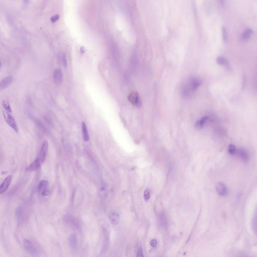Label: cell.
Returning <instances> with one entry per match:
<instances>
[{
	"instance_id": "cell-19",
	"label": "cell",
	"mask_w": 257,
	"mask_h": 257,
	"mask_svg": "<svg viewBox=\"0 0 257 257\" xmlns=\"http://www.w3.org/2000/svg\"><path fill=\"white\" fill-rule=\"evenodd\" d=\"M2 106L3 108L5 110L6 112H12V110L10 106V104L9 103V102L7 100H4L2 102Z\"/></svg>"
},
{
	"instance_id": "cell-25",
	"label": "cell",
	"mask_w": 257,
	"mask_h": 257,
	"mask_svg": "<svg viewBox=\"0 0 257 257\" xmlns=\"http://www.w3.org/2000/svg\"><path fill=\"white\" fill-rule=\"evenodd\" d=\"M61 60H62V63L63 64V65L65 67L67 66V60H66V57L65 54H62V56H61Z\"/></svg>"
},
{
	"instance_id": "cell-9",
	"label": "cell",
	"mask_w": 257,
	"mask_h": 257,
	"mask_svg": "<svg viewBox=\"0 0 257 257\" xmlns=\"http://www.w3.org/2000/svg\"><path fill=\"white\" fill-rule=\"evenodd\" d=\"M13 78L12 76H8L0 81V91L5 89L12 83Z\"/></svg>"
},
{
	"instance_id": "cell-14",
	"label": "cell",
	"mask_w": 257,
	"mask_h": 257,
	"mask_svg": "<svg viewBox=\"0 0 257 257\" xmlns=\"http://www.w3.org/2000/svg\"><path fill=\"white\" fill-rule=\"evenodd\" d=\"M109 219L112 224H117L119 220V216L116 211H112L109 214Z\"/></svg>"
},
{
	"instance_id": "cell-20",
	"label": "cell",
	"mask_w": 257,
	"mask_h": 257,
	"mask_svg": "<svg viewBox=\"0 0 257 257\" xmlns=\"http://www.w3.org/2000/svg\"><path fill=\"white\" fill-rule=\"evenodd\" d=\"M228 152L230 154H235L237 152V149H236V147L234 144H230L228 146Z\"/></svg>"
},
{
	"instance_id": "cell-10",
	"label": "cell",
	"mask_w": 257,
	"mask_h": 257,
	"mask_svg": "<svg viewBox=\"0 0 257 257\" xmlns=\"http://www.w3.org/2000/svg\"><path fill=\"white\" fill-rule=\"evenodd\" d=\"M41 163L40 161L39 160L38 158H37L35 160L33 161V163L27 168L26 171L28 172H32V171L38 170L40 168Z\"/></svg>"
},
{
	"instance_id": "cell-17",
	"label": "cell",
	"mask_w": 257,
	"mask_h": 257,
	"mask_svg": "<svg viewBox=\"0 0 257 257\" xmlns=\"http://www.w3.org/2000/svg\"><path fill=\"white\" fill-rule=\"evenodd\" d=\"M238 153L241 158H242L243 160L247 161L249 160V155L245 149L243 148H240L238 150Z\"/></svg>"
},
{
	"instance_id": "cell-3",
	"label": "cell",
	"mask_w": 257,
	"mask_h": 257,
	"mask_svg": "<svg viewBox=\"0 0 257 257\" xmlns=\"http://www.w3.org/2000/svg\"><path fill=\"white\" fill-rule=\"evenodd\" d=\"M128 100L132 104L137 107H141L142 106L141 101L139 95L137 92H132L128 96Z\"/></svg>"
},
{
	"instance_id": "cell-21",
	"label": "cell",
	"mask_w": 257,
	"mask_h": 257,
	"mask_svg": "<svg viewBox=\"0 0 257 257\" xmlns=\"http://www.w3.org/2000/svg\"><path fill=\"white\" fill-rule=\"evenodd\" d=\"M70 244L71 245V246H72V247H74L75 248V247L76 246V236H72L70 238Z\"/></svg>"
},
{
	"instance_id": "cell-12",
	"label": "cell",
	"mask_w": 257,
	"mask_h": 257,
	"mask_svg": "<svg viewBox=\"0 0 257 257\" xmlns=\"http://www.w3.org/2000/svg\"><path fill=\"white\" fill-rule=\"evenodd\" d=\"M81 130H82V134L83 136V139L85 141H89V134L88 132L87 126L85 122H82Z\"/></svg>"
},
{
	"instance_id": "cell-29",
	"label": "cell",
	"mask_w": 257,
	"mask_h": 257,
	"mask_svg": "<svg viewBox=\"0 0 257 257\" xmlns=\"http://www.w3.org/2000/svg\"><path fill=\"white\" fill-rule=\"evenodd\" d=\"M220 3L222 4V5H224V0H220Z\"/></svg>"
},
{
	"instance_id": "cell-27",
	"label": "cell",
	"mask_w": 257,
	"mask_h": 257,
	"mask_svg": "<svg viewBox=\"0 0 257 257\" xmlns=\"http://www.w3.org/2000/svg\"><path fill=\"white\" fill-rule=\"evenodd\" d=\"M137 256L138 257H143L144 256V255H143V250H142V247H140L139 250H138Z\"/></svg>"
},
{
	"instance_id": "cell-4",
	"label": "cell",
	"mask_w": 257,
	"mask_h": 257,
	"mask_svg": "<svg viewBox=\"0 0 257 257\" xmlns=\"http://www.w3.org/2000/svg\"><path fill=\"white\" fill-rule=\"evenodd\" d=\"M48 143L47 141H45L43 143L41 148L39 155L38 157L41 163L44 162L46 160L47 154L48 152Z\"/></svg>"
},
{
	"instance_id": "cell-8",
	"label": "cell",
	"mask_w": 257,
	"mask_h": 257,
	"mask_svg": "<svg viewBox=\"0 0 257 257\" xmlns=\"http://www.w3.org/2000/svg\"><path fill=\"white\" fill-rule=\"evenodd\" d=\"M12 179L11 175H9L5 179L4 181L3 182V183L0 185V194L4 193V192H6L8 189L11 184Z\"/></svg>"
},
{
	"instance_id": "cell-6",
	"label": "cell",
	"mask_w": 257,
	"mask_h": 257,
	"mask_svg": "<svg viewBox=\"0 0 257 257\" xmlns=\"http://www.w3.org/2000/svg\"><path fill=\"white\" fill-rule=\"evenodd\" d=\"M24 245L27 251L30 253V254H31L32 255H36L37 251H36V248L30 241L27 240V239L24 240Z\"/></svg>"
},
{
	"instance_id": "cell-22",
	"label": "cell",
	"mask_w": 257,
	"mask_h": 257,
	"mask_svg": "<svg viewBox=\"0 0 257 257\" xmlns=\"http://www.w3.org/2000/svg\"><path fill=\"white\" fill-rule=\"evenodd\" d=\"M222 37L224 41L228 40V32L226 28L224 27H223L222 28Z\"/></svg>"
},
{
	"instance_id": "cell-13",
	"label": "cell",
	"mask_w": 257,
	"mask_h": 257,
	"mask_svg": "<svg viewBox=\"0 0 257 257\" xmlns=\"http://www.w3.org/2000/svg\"><path fill=\"white\" fill-rule=\"evenodd\" d=\"M209 118L208 116H204L200 120H198L195 124V128H197L198 129H201L202 128H203Z\"/></svg>"
},
{
	"instance_id": "cell-15",
	"label": "cell",
	"mask_w": 257,
	"mask_h": 257,
	"mask_svg": "<svg viewBox=\"0 0 257 257\" xmlns=\"http://www.w3.org/2000/svg\"><path fill=\"white\" fill-rule=\"evenodd\" d=\"M217 62L218 64L220 65H222L228 68V70L230 69V66L229 63V62L227 59L222 57H219L217 59Z\"/></svg>"
},
{
	"instance_id": "cell-28",
	"label": "cell",
	"mask_w": 257,
	"mask_h": 257,
	"mask_svg": "<svg viewBox=\"0 0 257 257\" xmlns=\"http://www.w3.org/2000/svg\"><path fill=\"white\" fill-rule=\"evenodd\" d=\"M80 52H81V54H83L85 52V48L83 47H81V48H80Z\"/></svg>"
},
{
	"instance_id": "cell-30",
	"label": "cell",
	"mask_w": 257,
	"mask_h": 257,
	"mask_svg": "<svg viewBox=\"0 0 257 257\" xmlns=\"http://www.w3.org/2000/svg\"><path fill=\"white\" fill-rule=\"evenodd\" d=\"M1 65V63L0 62V66Z\"/></svg>"
},
{
	"instance_id": "cell-1",
	"label": "cell",
	"mask_w": 257,
	"mask_h": 257,
	"mask_svg": "<svg viewBox=\"0 0 257 257\" xmlns=\"http://www.w3.org/2000/svg\"><path fill=\"white\" fill-rule=\"evenodd\" d=\"M3 114L4 119L6 121V122H7V123L8 124V125L10 126L11 128H12L15 131V132L17 133L18 132V128L17 125L16 124L13 117L9 112H6V111H4V110L3 112Z\"/></svg>"
},
{
	"instance_id": "cell-24",
	"label": "cell",
	"mask_w": 257,
	"mask_h": 257,
	"mask_svg": "<svg viewBox=\"0 0 257 257\" xmlns=\"http://www.w3.org/2000/svg\"><path fill=\"white\" fill-rule=\"evenodd\" d=\"M60 18L59 15L58 14H56L55 15L53 16L51 18V21L52 23H55Z\"/></svg>"
},
{
	"instance_id": "cell-23",
	"label": "cell",
	"mask_w": 257,
	"mask_h": 257,
	"mask_svg": "<svg viewBox=\"0 0 257 257\" xmlns=\"http://www.w3.org/2000/svg\"><path fill=\"white\" fill-rule=\"evenodd\" d=\"M150 192L149 190L147 189L145 190L144 192V199H145V200L147 201L150 198Z\"/></svg>"
},
{
	"instance_id": "cell-5",
	"label": "cell",
	"mask_w": 257,
	"mask_h": 257,
	"mask_svg": "<svg viewBox=\"0 0 257 257\" xmlns=\"http://www.w3.org/2000/svg\"><path fill=\"white\" fill-rule=\"evenodd\" d=\"M49 182L47 180H42L38 187V190L39 193H41L43 196L48 195Z\"/></svg>"
},
{
	"instance_id": "cell-11",
	"label": "cell",
	"mask_w": 257,
	"mask_h": 257,
	"mask_svg": "<svg viewBox=\"0 0 257 257\" xmlns=\"http://www.w3.org/2000/svg\"><path fill=\"white\" fill-rule=\"evenodd\" d=\"M63 78L62 72L59 69H56L54 70L53 73V79L57 85H59L61 83Z\"/></svg>"
},
{
	"instance_id": "cell-26",
	"label": "cell",
	"mask_w": 257,
	"mask_h": 257,
	"mask_svg": "<svg viewBox=\"0 0 257 257\" xmlns=\"http://www.w3.org/2000/svg\"><path fill=\"white\" fill-rule=\"evenodd\" d=\"M157 245V242L156 240H155V239L152 240L150 242V245L152 247H156Z\"/></svg>"
},
{
	"instance_id": "cell-16",
	"label": "cell",
	"mask_w": 257,
	"mask_h": 257,
	"mask_svg": "<svg viewBox=\"0 0 257 257\" xmlns=\"http://www.w3.org/2000/svg\"><path fill=\"white\" fill-rule=\"evenodd\" d=\"M16 215L17 219L18 222L21 223L23 219V211L22 207H18L16 211Z\"/></svg>"
},
{
	"instance_id": "cell-18",
	"label": "cell",
	"mask_w": 257,
	"mask_h": 257,
	"mask_svg": "<svg viewBox=\"0 0 257 257\" xmlns=\"http://www.w3.org/2000/svg\"><path fill=\"white\" fill-rule=\"evenodd\" d=\"M252 33H253V31L252 29H250V28L246 29L245 31H244V33L243 34V39L245 41L247 40L251 37Z\"/></svg>"
},
{
	"instance_id": "cell-2",
	"label": "cell",
	"mask_w": 257,
	"mask_h": 257,
	"mask_svg": "<svg viewBox=\"0 0 257 257\" xmlns=\"http://www.w3.org/2000/svg\"><path fill=\"white\" fill-rule=\"evenodd\" d=\"M202 83V81L201 80V79H200L199 78L196 77H190L189 80H188V83L187 84L188 87H190V89H191L192 91H195V90L198 88V87L201 85V84Z\"/></svg>"
},
{
	"instance_id": "cell-7",
	"label": "cell",
	"mask_w": 257,
	"mask_h": 257,
	"mask_svg": "<svg viewBox=\"0 0 257 257\" xmlns=\"http://www.w3.org/2000/svg\"><path fill=\"white\" fill-rule=\"evenodd\" d=\"M217 193L221 196H226L228 194V189L226 186L222 182H217L215 185Z\"/></svg>"
}]
</instances>
